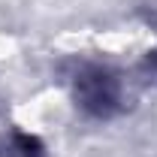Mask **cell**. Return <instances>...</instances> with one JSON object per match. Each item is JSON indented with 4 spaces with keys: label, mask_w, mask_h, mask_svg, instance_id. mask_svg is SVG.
I'll use <instances>...</instances> for the list:
<instances>
[{
    "label": "cell",
    "mask_w": 157,
    "mask_h": 157,
    "mask_svg": "<svg viewBox=\"0 0 157 157\" xmlns=\"http://www.w3.org/2000/svg\"><path fill=\"white\" fill-rule=\"evenodd\" d=\"M70 100L78 112L91 121H115L127 109V88L112 63L103 60H76L67 73Z\"/></svg>",
    "instance_id": "obj_1"
},
{
    "label": "cell",
    "mask_w": 157,
    "mask_h": 157,
    "mask_svg": "<svg viewBox=\"0 0 157 157\" xmlns=\"http://www.w3.org/2000/svg\"><path fill=\"white\" fill-rule=\"evenodd\" d=\"M139 73H142V78H145L148 85L157 88V45L145 52V58H142V63H139Z\"/></svg>",
    "instance_id": "obj_3"
},
{
    "label": "cell",
    "mask_w": 157,
    "mask_h": 157,
    "mask_svg": "<svg viewBox=\"0 0 157 157\" xmlns=\"http://www.w3.org/2000/svg\"><path fill=\"white\" fill-rule=\"evenodd\" d=\"M0 157H48V151H45V142L36 133L12 127L0 142Z\"/></svg>",
    "instance_id": "obj_2"
}]
</instances>
